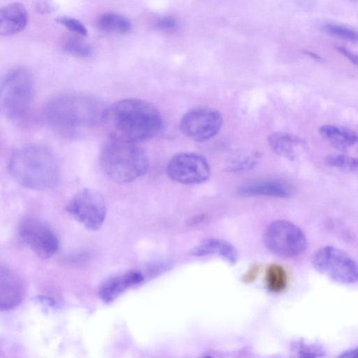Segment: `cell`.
<instances>
[{"instance_id": "obj_1", "label": "cell", "mask_w": 358, "mask_h": 358, "mask_svg": "<svg viewBox=\"0 0 358 358\" xmlns=\"http://www.w3.org/2000/svg\"><path fill=\"white\" fill-rule=\"evenodd\" d=\"M107 109L97 98L79 93H66L50 99L43 116L50 128L71 137L106 119Z\"/></svg>"}, {"instance_id": "obj_2", "label": "cell", "mask_w": 358, "mask_h": 358, "mask_svg": "<svg viewBox=\"0 0 358 358\" xmlns=\"http://www.w3.org/2000/svg\"><path fill=\"white\" fill-rule=\"evenodd\" d=\"M8 166L10 176L18 184L32 190H48L57 187L60 181L58 160L43 145H29L16 150Z\"/></svg>"}, {"instance_id": "obj_3", "label": "cell", "mask_w": 358, "mask_h": 358, "mask_svg": "<svg viewBox=\"0 0 358 358\" xmlns=\"http://www.w3.org/2000/svg\"><path fill=\"white\" fill-rule=\"evenodd\" d=\"M113 136L133 142L155 137L161 131L163 120L159 110L152 103L139 99H125L107 110Z\"/></svg>"}, {"instance_id": "obj_4", "label": "cell", "mask_w": 358, "mask_h": 358, "mask_svg": "<svg viewBox=\"0 0 358 358\" xmlns=\"http://www.w3.org/2000/svg\"><path fill=\"white\" fill-rule=\"evenodd\" d=\"M103 172L113 180L129 182L148 171V158L136 142L112 136L104 144L100 154Z\"/></svg>"}, {"instance_id": "obj_5", "label": "cell", "mask_w": 358, "mask_h": 358, "mask_svg": "<svg viewBox=\"0 0 358 358\" xmlns=\"http://www.w3.org/2000/svg\"><path fill=\"white\" fill-rule=\"evenodd\" d=\"M34 82L25 67L15 68L0 80V113L18 119L27 113L33 100Z\"/></svg>"}, {"instance_id": "obj_6", "label": "cell", "mask_w": 358, "mask_h": 358, "mask_svg": "<svg viewBox=\"0 0 358 358\" xmlns=\"http://www.w3.org/2000/svg\"><path fill=\"white\" fill-rule=\"evenodd\" d=\"M264 243L273 253L286 258L297 257L307 248V238L297 225L284 220H275L266 227Z\"/></svg>"}, {"instance_id": "obj_7", "label": "cell", "mask_w": 358, "mask_h": 358, "mask_svg": "<svg viewBox=\"0 0 358 358\" xmlns=\"http://www.w3.org/2000/svg\"><path fill=\"white\" fill-rule=\"evenodd\" d=\"M312 264L318 272L335 282L353 285L357 282L356 262L345 251L332 245H326L315 252Z\"/></svg>"}, {"instance_id": "obj_8", "label": "cell", "mask_w": 358, "mask_h": 358, "mask_svg": "<svg viewBox=\"0 0 358 358\" xmlns=\"http://www.w3.org/2000/svg\"><path fill=\"white\" fill-rule=\"evenodd\" d=\"M66 210L86 228L96 230L103 224L107 209L105 199L100 192L85 188L71 199Z\"/></svg>"}, {"instance_id": "obj_9", "label": "cell", "mask_w": 358, "mask_h": 358, "mask_svg": "<svg viewBox=\"0 0 358 358\" xmlns=\"http://www.w3.org/2000/svg\"><path fill=\"white\" fill-rule=\"evenodd\" d=\"M18 232L22 241L39 257H52L59 250V242L56 233L41 219L24 218L19 225Z\"/></svg>"}, {"instance_id": "obj_10", "label": "cell", "mask_w": 358, "mask_h": 358, "mask_svg": "<svg viewBox=\"0 0 358 358\" xmlns=\"http://www.w3.org/2000/svg\"><path fill=\"white\" fill-rule=\"evenodd\" d=\"M222 122V116L217 110L199 108L189 110L182 117L179 128L187 138L196 142H203L219 132Z\"/></svg>"}, {"instance_id": "obj_11", "label": "cell", "mask_w": 358, "mask_h": 358, "mask_svg": "<svg viewBox=\"0 0 358 358\" xmlns=\"http://www.w3.org/2000/svg\"><path fill=\"white\" fill-rule=\"evenodd\" d=\"M210 167L206 159L198 154L181 152L169 161L166 173L173 181L186 185L198 184L210 176Z\"/></svg>"}, {"instance_id": "obj_12", "label": "cell", "mask_w": 358, "mask_h": 358, "mask_svg": "<svg viewBox=\"0 0 358 358\" xmlns=\"http://www.w3.org/2000/svg\"><path fill=\"white\" fill-rule=\"evenodd\" d=\"M25 293L21 277L11 268L0 264V311L10 310L20 305Z\"/></svg>"}, {"instance_id": "obj_13", "label": "cell", "mask_w": 358, "mask_h": 358, "mask_svg": "<svg viewBox=\"0 0 358 358\" xmlns=\"http://www.w3.org/2000/svg\"><path fill=\"white\" fill-rule=\"evenodd\" d=\"M237 193L243 196L289 198L294 194V189L291 183L285 180L268 179L245 184L238 189Z\"/></svg>"}, {"instance_id": "obj_14", "label": "cell", "mask_w": 358, "mask_h": 358, "mask_svg": "<svg viewBox=\"0 0 358 358\" xmlns=\"http://www.w3.org/2000/svg\"><path fill=\"white\" fill-rule=\"evenodd\" d=\"M28 13L23 4L12 3L0 8V36L21 32L27 26Z\"/></svg>"}, {"instance_id": "obj_15", "label": "cell", "mask_w": 358, "mask_h": 358, "mask_svg": "<svg viewBox=\"0 0 358 358\" xmlns=\"http://www.w3.org/2000/svg\"><path fill=\"white\" fill-rule=\"evenodd\" d=\"M268 141L275 153L289 160L296 159L306 147L301 138L287 132L273 133Z\"/></svg>"}, {"instance_id": "obj_16", "label": "cell", "mask_w": 358, "mask_h": 358, "mask_svg": "<svg viewBox=\"0 0 358 358\" xmlns=\"http://www.w3.org/2000/svg\"><path fill=\"white\" fill-rule=\"evenodd\" d=\"M143 280V275L137 271H131L124 275L112 277L101 286L99 297L104 302H112L127 288L139 284Z\"/></svg>"}, {"instance_id": "obj_17", "label": "cell", "mask_w": 358, "mask_h": 358, "mask_svg": "<svg viewBox=\"0 0 358 358\" xmlns=\"http://www.w3.org/2000/svg\"><path fill=\"white\" fill-rule=\"evenodd\" d=\"M195 256L216 255L226 260L229 264H235L238 258V251L229 242L220 238H206L196 245L191 252Z\"/></svg>"}, {"instance_id": "obj_18", "label": "cell", "mask_w": 358, "mask_h": 358, "mask_svg": "<svg viewBox=\"0 0 358 358\" xmlns=\"http://www.w3.org/2000/svg\"><path fill=\"white\" fill-rule=\"evenodd\" d=\"M319 131L329 144L340 150L350 148L357 142V133L342 126L324 124Z\"/></svg>"}, {"instance_id": "obj_19", "label": "cell", "mask_w": 358, "mask_h": 358, "mask_svg": "<svg viewBox=\"0 0 358 358\" xmlns=\"http://www.w3.org/2000/svg\"><path fill=\"white\" fill-rule=\"evenodd\" d=\"M98 27L106 32L126 34L131 29V23L124 16L113 12L101 14L97 20Z\"/></svg>"}, {"instance_id": "obj_20", "label": "cell", "mask_w": 358, "mask_h": 358, "mask_svg": "<svg viewBox=\"0 0 358 358\" xmlns=\"http://www.w3.org/2000/svg\"><path fill=\"white\" fill-rule=\"evenodd\" d=\"M266 285L270 292L279 293L287 285V275L285 268L277 264H272L266 271Z\"/></svg>"}, {"instance_id": "obj_21", "label": "cell", "mask_w": 358, "mask_h": 358, "mask_svg": "<svg viewBox=\"0 0 358 358\" xmlns=\"http://www.w3.org/2000/svg\"><path fill=\"white\" fill-rule=\"evenodd\" d=\"M64 52L80 58L89 57L92 54V49L89 44L73 36H68L62 43Z\"/></svg>"}, {"instance_id": "obj_22", "label": "cell", "mask_w": 358, "mask_h": 358, "mask_svg": "<svg viewBox=\"0 0 358 358\" xmlns=\"http://www.w3.org/2000/svg\"><path fill=\"white\" fill-rule=\"evenodd\" d=\"M291 349L300 357H320L325 355V351L319 345L308 343L302 341L293 342Z\"/></svg>"}, {"instance_id": "obj_23", "label": "cell", "mask_w": 358, "mask_h": 358, "mask_svg": "<svg viewBox=\"0 0 358 358\" xmlns=\"http://www.w3.org/2000/svg\"><path fill=\"white\" fill-rule=\"evenodd\" d=\"M324 162L330 167L347 171H356L358 165L356 158L343 155H329L325 158Z\"/></svg>"}, {"instance_id": "obj_24", "label": "cell", "mask_w": 358, "mask_h": 358, "mask_svg": "<svg viewBox=\"0 0 358 358\" xmlns=\"http://www.w3.org/2000/svg\"><path fill=\"white\" fill-rule=\"evenodd\" d=\"M323 29L326 32L333 36L352 43L357 42L358 34L357 31L353 29L334 23H327L324 24Z\"/></svg>"}, {"instance_id": "obj_25", "label": "cell", "mask_w": 358, "mask_h": 358, "mask_svg": "<svg viewBox=\"0 0 358 358\" xmlns=\"http://www.w3.org/2000/svg\"><path fill=\"white\" fill-rule=\"evenodd\" d=\"M55 22L63 25L72 32L83 36H87L88 32L86 27L80 21L76 18L68 16H62L56 18Z\"/></svg>"}, {"instance_id": "obj_26", "label": "cell", "mask_w": 358, "mask_h": 358, "mask_svg": "<svg viewBox=\"0 0 358 358\" xmlns=\"http://www.w3.org/2000/svg\"><path fill=\"white\" fill-rule=\"evenodd\" d=\"M35 8L41 14H50L55 11L56 5L52 0H36Z\"/></svg>"}, {"instance_id": "obj_27", "label": "cell", "mask_w": 358, "mask_h": 358, "mask_svg": "<svg viewBox=\"0 0 358 358\" xmlns=\"http://www.w3.org/2000/svg\"><path fill=\"white\" fill-rule=\"evenodd\" d=\"M177 20L172 16H165L157 22V27L162 29L170 31L177 27Z\"/></svg>"}, {"instance_id": "obj_28", "label": "cell", "mask_w": 358, "mask_h": 358, "mask_svg": "<svg viewBox=\"0 0 358 358\" xmlns=\"http://www.w3.org/2000/svg\"><path fill=\"white\" fill-rule=\"evenodd\" d=\"M336 48L339 52H341L343 55L347 57L351 62H352L355 65L357 64V57L355 55H354L348 49L343 47L338 46L336 47Z\"/></svg>"}, {"instance_id": "obj_29", "label": "cell", "mask_w": 358, "mask_h": 358, "mask_svg": "<svg viewBox=\"0 0 358 358\" xmlns=\"http://www.w3.org/2000/svg\"><path fill=\"white\" fill-rule=\"evenodd\" d=\"M259 267L258 266H252L244 276V280L245 282L252 281L258 274Z\"/></svg>"}, {"instance_id": "obj_30", "label": "cell", "mask_w": 358, "mask_h": 358, "mask_svg": "<svg viewBox=\"0 0 358 358\" xmlns=\"http://www.w3.org/2000/svg\"><path fill=\"white\" fill-rule=\"evenodd\" d=\"M357 348H352L348 349L347 350L343 352L339 357H357Z\"/></svg>"}, {"instance_id": "obj_31", "label": "cell", "mask_w": 358, "mask_h": 358, "mask_svg": "<svg viewBox=\"0 0 358 358\" xmlns=\"http://www.w3.org/2000/svg\"></svg>"}]
</instances>
